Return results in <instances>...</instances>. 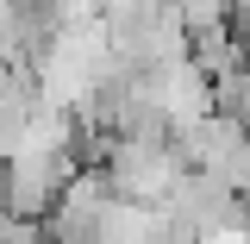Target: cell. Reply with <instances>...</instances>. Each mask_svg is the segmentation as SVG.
Here are the masks:
<instances>
[{
	"instance_id": "6da1fadb",
	"label": "cell",
	"mask_w": 250,
	"mask_h": 244,
	"mask_svg": "<svg viewBox=\"0 0 250 244\" xmlns=\"http://www.w3.org/2000/svg\"><path fill=\"white\" fill-rule=\"evenodd\" d=\"M213 113L250 132V63H238L231 75H219V82H213Z\"/></svg>"
}]
</instances>
